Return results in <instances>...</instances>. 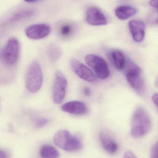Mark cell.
Segmentation results:
<instances>
[{"label": "cell", "mask_w": 158, "mask_h": 158, "mask_svg": "<svg viewBox=\"0 0 158 158\" xmlns=\"http://www.w3.org/2000/svg\"><path fill=\"white\" fill-rule=\"evenodd\" d=\"M67 87V81L61 72L56 73L52 90V99L56 105L61 104L64 99Z\"/></svg>", "instance_id": "7"}, {"label": "cell", "mask_w": 158, "mask_h": 158, "mask_svg": "<svg viewBox=\"0 0 158 158\" xmlns=\"http://www.w3.org/2000/svg\"><path fill=\"white\" fill-rule=\"evenodd\" d=\"M85 63L94 71L98 78L105 80L108 77L110 70L106 61L102 57L94 54L87 55L85 58Z\"/></svg>", "instance_id": "5"}, {"label": "cell", "mask_w": 158, "mask_h": 158, "mask_svg": "<svg viewBox=\"0 0 158 158\" xmlns=\"http://www.w3.org/2000/svg\"><path fill=\"white\" fill-rule=\"evenodd\" d=\"M86 21L93 26H104L107 24L106 18L101 10L95 6L87 8L86 13Z\"/></svg>", "instance_id": "10"}, {"label": "cell", "mask_w": 158, "mask_h": 158, "mask_svg": "<svg viewBox=\"0 0 158 158\" xmlns=\"http://www.w3.org/2000/svg\"><path fill=\"white\" fill-rule=\"evenodd\" d=\"M48 122V120L47 118L40 119L39 120L37 121L36 123V126L37 128H40L45 126Z\"/></svg>", "instance_id": "21"}, {"label": "cell", "mask_w": 158, "mask_h": 158, "mask_svg": "<svg viewBox=\"0 0 158 158\" xmlns=\"http://www.w3.org/2000/svg\"><path fill=\"white\" fill-rule=\"evenodd\" d=\"M70 65L72 70L80 78L89 82H94L96 80L92 70L80 61L72 59L70 61Z\"/></svg>", "instance_id": "8"}, {"label": "cell", "mask_w": 158, "mask_h": 158, "mask_svg": "<svg viewBox=\"0 0 158 158\" xmlns=\"http://www.w3.org/2000/svg\"><path fill=\"white\" fill-rule=\"evenodd\" d=\"M149 4L152 7L158 9V0H150Z\"/></svg>", "instance_id": "24"}, {"label": "cell", "mask_w": 158, "mask_h": 158, "mask_svg": "<svg viewBox=\"0 0 158 158\" xmlns=\"http://www.w3.org/2000/svg\"><path fill=\"white\" fill-rule=\"evenodd\" d=\"M27 2H36V1H39V0H24Z\"/></svg>", "instance_id": "28"}, {"label": "cell", "mask_w": 158, "mask_h": 158, "mask_svg": "<svg viewBox=\"0 0 158 158\" xmlns=\"http://www.w3.org/2000/svg\"><path fill=\"white\" fill-rule=\"evenodd\" d=\"M62 55V50L60 47L56 44H52L48 50V56L52 62H56L59 60Z\"/></svg>", "instance_id": "17"}, {"label": "cell", "mask_w": 158, "mask_h": 158, "mask_svg": "<svg viewBox=\"0 0 158 158\" xmlns=\"http://www.w3.org/2000/svg\"><path fill=\"white\" fill-rule=\"evenodd\" d=\"M20 46L17 39L12 38L8 40L2 52V58L6 64L13 65L17 63Z\"/></svg>", "instance_id": "6"}, {"label": "cell", "mask_w": 158, "mask_h": 158, "mask_svg": "<svg viewBox=\"0 0 158 158\" xmlns=\"http://www.w3.org/2000/svg\"><path fill=\"white\" fill-rule=\"evenodd\" d=\"M152 122L147 111L142 107L137 108L131 121V135L135 138L144 137L151 131Z\"/></svg>", "instance_id": "1"}, {"label": "cell", "mask_w": 158, "mask_h": 158, "mask_svg": "<svg viewBox=\"0 0 158 158\" xmlns=\"http://www.w3.org/2000/svg\"><path fill=\"white\" fill-rule=\"evenodd\" d=\"M99 140L104 149L110 154H115L118 150V146L115 140L107 132L102 131L99 134Z\"/></svg>", "instance_id": "12"}, {"label": "cell", "mask_w": 158, "mask_h": 158, "mask_svg": "<svg viewBox=\"0 0 158 158\" xmlns=\"http://www.w3.org/2000/svg\"><path fill=\"white\" fill-rule=\"evenodd\" d=\"M43 81V76L40 66L37 61H33L29 67L26 74V87L31 93H36L41 87Z\"/></svg>", "instance_id": "3"}, {"label": "cell", "mask_w": 158, "mask_h": 158, "mask_svg": "<svg viewBox=\"0 0 158 158\" xmlns=\"http://www.w3.org/2000/svg\"><path fill=\"white\" fill-rule=\"evenodd\" d=\"M73 27L70 24H64L61 26L60 29V33L64 37L70 36L73 32Z\"/></svg>", "instance_id": "18"}, {"label": "cell", "mask_w": 158, "mask_h": 158, "mask_svg": "<svg viewBox=\"0 0 158 158\" xmlns=\"http://www.w3.org/2000/svg\"><path fill=\"white\" fill-rule=\"evenodd\" d=\"M51 30V27L47 24H34L27 27L25 30V33L29 39L38 40L47 37Z\"/></svg>", "instance_id": "9"}, {"label": "cell", "mask_w": 158, "mask_h": 158, "mask_svg": "<svg viewBox=\"0 0 158 158\" xmlns=\"http://www.w3.org/2000/svg\"><path fill=\"white\" fill-rule=\"evenodd\" d=\"M127 81L133 89L139 94H143L145 89V83L140 68L135 64L129 63L126 72Z\"/></svg>", "instance_id": "4"}, {"label": "cell", "mask_w": 158, "mask_h": 158, "mask_svg": "<svg viewBox=\"0 0 158 158\" xmlns=\"http://www.w3.org/2000/svg\"><path fill=\"white\" fill-rule=\"evenodd\" d=\"M115 12L118 18L121 20H125L135 15L137 10L133 6L123 5L117 7Z\"/></svg>", "instance_id": "14"}, {"label": "cell", "mask_w": 158, "mask_h": 158, "mask_svg": "<svg viewBox=\"0 0 158 158\" xmlns=\"http://www.w3.org/2000/svg\"><path fill=\"white\" fill-rule=\"evenodd\" d=\"M129 28L133 39L137 43L143 40L145 35V26L143 22L138 19L130 21Z\"/></svg>", "instance_id": "11"}, {"label": "cell", "mask_w": 158, "mask_h": 158, "mask_svg": "<svg viewBox=\"0 0 158 158\" xmlns=\"http://www.w3.org/2000/svg\"><path fill=\"white\" fill-rule=\"evenodd\" d=\"M61 108L65 112L75 115H84L87 109L85 104L79 101L67 102L62 106Z\"/></svg>", "instance_id": "13"}, {"label": "cell", "mask_w": 158, "mask_h": 158, "mask_svg": "<svg viewBox=\"0 0 158 158\" xmlns=\"http://www.w3.org/2000/svg\"><path fill=\"white\" fill-rule=\"evenodd\" d=\"M33 12L32 11H24V12H21L17 15H16L13 18V19L14 20H18V19L30 16L31 15H33Z\"/></svg>", "instance_id": "20"}, {"label": "cell", "mask_w": 158, "mask_h": 158, "mask_svg": "<svg viewBox=\"0 0 158 158\" xmlns=\"http://www.w3.org/2000/svg\"><path fill=\"white\" fill-rule=\"evenodd\" d=\"M123 158H137L135 154L131 151H127L124 153Z\"/></svg>", "instance_id": "23"}, {"label": "cell", "mask_w": 158, "mask_h": 158, "mask_svg": "<svg viewBox=\"0 0 158 158\" xmlns=\"http://www.w3.org/2000/svg\"><path fill=\"white\" fill-rule=\"evenodd\" d=\"M0 158H8L6 152L3 150H0Z\"/></svg>", "instance_id": "27"}, {"label": "cell", "mask_w": 158, "mask_h": 158, "mask_svg": "<svg viewBox=\"0 0 158 158\" xmlns=\"http://www.w3.org/2000/svg\"><path fill=\"white\" fill-rule=\"evenodd\" d=\"M110 57L114 65L119 70H122L126 66V61L125 56L119 50H114L110 53Z\"/></svg>", "instance_id": "15"}, {"label": "cell", "mask_w": 158, "mask_h": 158, "mask_svg": "<svg viewBox=\"0 0 158 158\" xmlns=\"http://www.w3.org/2000/svg\"><path fill=\"white\" fill-rule=\"evenodd\" d=\"M53 141L57 147L68 152H77L82 148L81 140L67 130H61L56 132Z\"/></svg>", "instance_id": "2"}, {"label": "cell", "mask_w": 158, "mask_h": 158, "mask_svg": "<svg viewBox=\"0 0 158 158\" xmlns=\"http://www.w3.org/2000/svg\"><path fill=\"white\" fill-rule=\"evenodd\" d=\"M0 111H1V105H0Z\"/></svg>", "instance_id": "30"}, {"label": "cell", "mask_w": 158, "mask_h": 158, "mask_svg": "<svg viewBox=\"0 0 158 158\" xmlns=\"http://www.w3.org/2000/svg\"><path fill=\"white\" fill-rule=\"evenodd\" d=\"M155 84H156V86L158 88V78L156 80V82H155Z\"/></svg>", "instance_id": "29"}, {"label": "cell", "mask_w": 158, "mask_h": 158, "mask_svg": "<svg viewBox=\"0 0 158 158\" xmlns=\"http://www.w3.org/2000/svg\"><path fill=\"white\" fill-rule=\"evenodd\" d=\"M152 99L153 102L158 108V94L156 93V94H154L152 96Z\"/></svg>", "instance_id": "25"}, {"label": "cell", "mask_w": 158, "mask_h": 158, "mask_svg": "<svg viewBox=\"0 0 158 158\" xmlns=\"http://www.w3.org/2000/svg\"><path fill=\"white\" fill-rule=\"evenodd\" d=\"M152 158H158V142L152 149Z\"/></svg>", "instance_id": "22"}, {"label": "cell", "mask_w": 158, "mask_h": 158, "mask_svg": "<svg viewBox=\"0 0 158 158\" xmlns=\"http://www.w3.org/2000/svg\"><path fill=\"white\" fill-rule=\"evenodd\" d=\"M40 156L42 158H58L60 154L54 147L49 144H44L41 148Z\"/></svg>", "instance_id": "16"}, {"label": "cell", "mask_w": 158, "mask_h": 158, "mask_svg": "<svg viewBox=\"0 0 158 158\" xmlns=\"http://www.w3.org/2000/svg\"><path fill=\"white\" fill-rule=\"evenodd\" d=\"M148 20L149 23L152 24L158 25V9L152 12L148 15Z\"/></svg>", "instance_id": "19"}, {"label": "cell", "mask_w": 158, "mask_h": 158, "mask_svg": "<svg viewBox=\"0 0 158 158\" xmlns=\"http://www.w3.org/2000/svg\"><path fill=\"white\" fill-rule=\"evenodd\" d=\"M83 92L84 94L86 96H89L90 95V94H91L90 89H89L88 87H85L84 88H83Z\"/></svg>", "instance_id": "26"}]
</instances>
